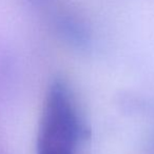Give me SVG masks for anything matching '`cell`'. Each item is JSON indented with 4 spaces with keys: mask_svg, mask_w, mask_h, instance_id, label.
Returning <instances> with one entry per match:
<instances>
[{
    "mask_svg": "<svg viewBox=\"0 0 154 154\" xmlns=\"http://www.w3.org/2000/svg\"><path fill=\"white\" fill-rule=\"evenodd\" d=\"M80 133L82 126L70 91L62 82H54L41 113L37 154H75Z\"/></svg>",
    "mask_w": 154,
    "mask_h": 154,
    "instance_id": "1",
    "label": "cell"
}]
</instances>
